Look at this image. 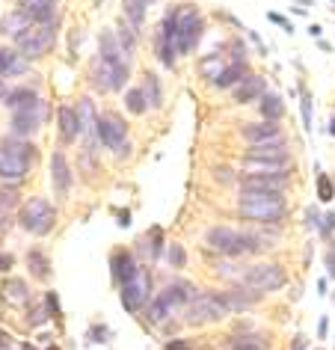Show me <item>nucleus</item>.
Returning a JSON list of instances; mask_svg holds the SVG:
<instances>
[{"mask_svg": "<svg viewBox=\"0 0 335 350\" xmlns=\"http://www.w3.org/2000/svg\"><path fill=\"white\" fill-rule=\"evenodd\" d=\"M237 214L255 226H279L288 217V196L285 193H241L237 196Z\"/></svg>", "mask_w": 335, "mask_h": 350, "instance_id": "nucleus-1", "label": "nucleus"}, {"mask_svg": "<svg viewBox=\"0 0 335 350\" xmlns=\"http://www.w3.org/2000/svg\"><path fill=\"white\" fill-rule=\"evenodd\" d=\"M196 294H199L196 285H190V282H170L152 297V303L146 306V321L152 323V327H161V323H166L178 312L187 309V303Z\"/></svg>", "mask_w": 335, "mask_h": 350, "instance_id": "nucleus-2", "label": "nucleus"}, {"mask_svg": "<svg viewBox=\"0 0 335 350\" xmlns=\"http://www.w3.org/2000/svg\"><path fill=\"white\" fill-rule=\"evenodd\" d=\"M234 285H243L250 291L267 297V294H276L288 285V270L276 265V261H255V265H246L241 279Z\"/></svg>", "mask_w": 335, "mask_h": 350, "instance_id": "nucleus-3", "label": "nucleus"}, {"mask_svg": "<svg viewBox=\"0 0 335 350\" xmlns=\"http://www.w3.org/2000/svg\"><path fill=\"white\" fill-rule=\"evenodd\" d=\"M202 36H205L202 12L193 3H178V18H175V48H178V54H193Z\"/></svg>", "mask_w": 335, "mask_h": 350, "instance_id": "nucleus-4", "label": "nucleus"}, {"mask_svg": "<svg viewBox=\"0 0 335 350\" xmlns=\"http://www.w3.org/2000/svg\"><path fill=\"white\" fill-rule=\"evenodd\" d=\"M57 30L59 21H48V24H33L30 30H24L18 39H15V51L24 59H39L51 54V48L57 45Z\"/></svg>", "mask_w": 335, "mask_h": 350, "instance_id": "nucleus-5", "label": "nucleus"}, {"mask_svg": "<svg viewBox=\"0 0 335 350\" xmlns=\"http://www.w3.org/2000/svg\"><path fill=\"white\" fill-rule=\"evenodd\" d=\"M228 318V309L219 300V291H199L184 309V323L190 327H208V323H219Z\"/></svg>", "mask_w": 335, "mask_h": 350, "instance_id": "nucleus-6", "label": "nucleus"}, {"mask_svg": "<svg viewBox=\"0 0 335 350\" xmlns=\"http://www.w3.org/2000/svg\"><path fill=\"white\" fill-rule=\"evenodd\" d=\"M18 223H21L24 232H30V234H36V238H42V234H48L51 229H54L57 211H54V205H51L48 199L33 196V199H27V202L21 205Z\"/></svg>", "mask_w": 335, "mask_h": 350, "instance_id": "nucleus-7", "label": "nucleus"}, {"mask_svg": "<svg viewBox=\"0 0 335 350\" xmlns=\"http://www.w3.org/2000/svg\"><path fill=\"white\" fill-rule=\"evenodd\" d=\"M152 291H155L152 270L139 267L137 273H134V279L119 288V297H122V306H125V312L128 314H139L148 303H152Z\"/></svg>", "mask_w": 335, "mask_h": 350, "instance_id": "nucleus-8", "label": "nucleus"}, {"mask_svg": "<svg viewBox=\"0 0 335 350\" xmlns=\"http://www.w3.org/2000/svg\"><path fill=\"white\" fill-rule=\"evenodd\" d=\"M175 18H178V6H170L155 33V57L161 59L163 68H175V57H178V48H175Z\"/></svg>", "mask_w": 335, "mask_h": 350, "instance_id": "nucleus-9", "label": "nucleus"}, {"mask_svg": "<svg viewBox=\"0 0 335 350\" xmlns=\"http://www.w3.org/2000/svg\"><path fill=\"white\" fill-rule=\"evenodd\" d=\"M205 243H208V250H214V252H219V256H226V258L246 256L243 232L232 229V226H211V229L205 232Z\"/></svg>", "mask_w": 335, "mask_h": 350, "instance_id": "nucleus-10", "label": "nucleus"}, {"mask_svg": "<svg viewBox=\"0 0 335 350\" xmlns=\"http://www.w3.org/2000/svg\"><path fill=\"white\" fill-rule=\"evenodd\" d=\"M95 137H98V146L110 148V152H119L122 146L128 143V125L119 113H101L98 122H95Z\"/></svg>", "mask_w": 335, "mask_h": 350, "instance_id": "nucleus-11", "label": "nucleus"}, {"mask_svg": "<svg viewBox=\"0 0 335 350\" xmlns=\"http://www.w3.org/2000/svg\"><path fill=\"white\" fill-rule=\"evenodd\" d=\"M45 116H48V107H45V101L33 104V107H27V110H18V113H12V122H10V131H12V137H21V139L33 137V134H36V131L42 128V122H45Z\"/></svg>", "mask_w": 335, "mask_h": 350, "instance_id": "nucleus-12", "label": "nucleus"}, {"mask_svg": "<svg viewBox=\"0 0 335 350\" xmlns=\"http://www.w3.org/2000/svg\"><path fill=\"white\" fill-rule=\"evenodd\" d=\"M288 185L291 175H246V172L237 175L241 193H252V190H258V193H285Z\"/></svg>", "mask_w": 335, "mask_h": 350, "instance_id": "nucleus-13", "label": "nucleus"}, {"mask_svg": "<svg viewBox=\"0 0 335 350\" xmlns=\"http://www.w3.org/2000/svg\"><path fill=\"white\" fill-rule=\"evenodd\" d=\"M219 300H223L228 314H243V312H250L255 303H261L264 297L250 291V288H243V285H232V288H223V291H219Z\"/></svg>", "mask_w": 335, "mask_h": 350, "instance_id": "nucleus-14", "label": "nucleus"}, {"mask_svg": "<svg viewBox=\"0 0 335 350\" xmlns=\"http://www.w3.org/2000/svg\"><path fill=\"white\" fill-rule=\"evenodd\" d=\"M72 166H68V157L66 152H57L51 154V185H54V196L57 199H66L72 193Z\"/></svg>", "mask_w": 335, "mask_h": 350, "instance_id": "nucleus-15", "label": "nucleus"}, {"mask_svg": "<svg viewBox=\"0 0 335 350\" xmlns=\"http://www.w3.org/2000/svg\"><path fill=\"white\" fill-rule=\"evenodd\" d=\"M241 137L246 139L250 146H258V143H270V139H282L285 137V128L279 122H246L241 128Z\"/></svg>", "mask_w": 335, "mask_h": 350, "instance_id": "nucleus-16", "label": "nucleus"}, {"mask_svg": "<svg viewBox=\"0 0 335 350\" xmlns=\"http://www.w3.org/2000/svg\"><path fill=\"white\" fill-rule=\"evenodd\" d=\"M243 157H252V161H282V163H291V146L288 139H270V143H258V146H250L243 152Z\"/></svg>", "mask_w": 335, "mask_h": 350, "instance_id": "nucleus-17", "label": "nucleus"}, {"mask_svg": "<svg viewBox=\"0 0 335 350\" xmlns=\"http://www.w3.org/2000/svg\"><path fill=\"white\" fill-rule=\"evenodd\" d=\"M137 270H139V265H137V258H134V252L131 250H113L110 252V276H113V282H116L119 288L125 282H131Z\"/></svg>", "mask_w": 335, "mask_h": 350, "instance_id": "nucleus-18", "label": "nucleus"}, {"mask_svg": "<svg viewBox=\"0 0 335 350\" xmlns=\"http://www.w3.org/2000/svg\"><path fill=\"white\" fill-rule=\"evenodd\" d=\"M267 92V77L264 75H246L241 83L232 90V98L234 104H252V101H261V95Z\"/></svg>", "mask_w": 335, "mask_h": 350, "instance_id": "nucleus-19", "label": "nucleus"}, {"mask_svg": "<svg viewBox=\"0 0 335 350\" xmlns=\"http://www.w3.org/2000/svg\"><path fill=\"white\" fill-rule=\"evenodd\" d=\"M27 175H30V161L0 148V178L10 181V185H21Z\"/></svg>", "mask_w": 335, "mask_h": 350, "instance_id": "nucleus-20", "label": "nucleus"}, {"mask_svg": "<svg viewBox=\"0 0 335 350\" xmlns=\"http://www.w3.org/2000/svg\"><path fill=\"white\" fill-rule=\"evenodd\" d=\"M226 350H270V341L261 336V332H234V336H228L226 341Z\"/></svg>", "mask_w": 335, "mask_h": 350, "instance_id": "nucleus-21", "label": "nucleus"}, {"mask_svg": "<svg viewBox=\"0 0 335 350\" xmlns=\"http://www.w3.org/2000/svg\"><path fill=\"white\" fill-rule=\"evenodd\" d=\"M27 68L30 63L24 59L15 48H0V77H21V75H27Z\"/></svg>", "mask_w": 335, "mask_h": 350, "instance_id": "nucleus-22", "label": "nucleus"}, {"mask_svg": "<svg viewBox=\"0 0 335 350\" xmlns=\"http://www.w3.org/2000/svg\"><path fill=\"white\" fill-rule=\"evenodd\" d=\"M57 128H59L63 143H75V139L81 137V122H77V113L72 104H63V107L57 110Z\"/></svg>", "mask_w": 335, "mask_h": 350, "instance_id": "nucleus-23", "label": "nucleus"}, {"mask_svg": "<svg viewBox=\"0 0 335 350\" xmlns=\"http://www.w3.org/2000/svg\"><path fill=\"white\" fill-rule=\"evenodd\" d=\"M243 172L246 175H291L294 163H282V161H252V157H243Z\"/></svg>", "mask_w": 335, "mask_h": 350, "instance_id": "nucleus-24", "label": "nucleus"}, {"mask_svg": "<svg viewBox=\"0 0 335 350\" xmlns=\"http://www.w3.org/2000/svg\"><path fill=\"white\" fill-rule=\"evenodd\" d=\"M98 57L104 59V63H122V59H128L125 51H122V45H119V39H116V30H104L101 33V39H98ZM128 63H131V59H128Z\"/></svg>", "mask_w": 335, "mask_h": 350, "instance_id": "nucleus-25", "label": "nucleus"}, {"mask_svg": "<svg viewBox=\"0 0 335 350\" xmlns=\"http://www.w3.org/2000/svg\"><path fill=\"white\" fill-rule=\"evenodd\" d=\"M30 27H33V18L21 10V6H18V10H12L3 21H0V33H6V36H12V39H18L21 33L30 30Z\"/></svg>", "mask_w": 335, "mask_h": 350, "instance_id": "nucleus-26", "label": "nucleus"}, {"mask_svg": "<svg viewBox=\"0 0 335 350\" xmlns=\"http://www.w3.org/2000/svg\"><path fill=\"white\" fill-rule=\"evenodd\" d=\"M75 113H77V122H81V137H95V122H98V113H95L92 98H77Z\"/></svg>", "mask_w": 335, "mask_h": 350, "instance_id": "nucleus-27", "label": "nucleus"}, {"mask_svg": "<svg viewBox=\"0 0 335 350\" xmlns=\"http://www.w3.org/2000/svg\"><path fill=\"white\" fill-rule=\"evenodd\" d=\"M39 92L33 90V86H18V90H10V95H6V107H10L12 113H18V110H27L33 107V104H39Z\"/></svg>", "mask_w": 335, "mask_h": 350, "instance_id": "nucleus-28", "label": "nucleus"}, {"mask_svg": "<svg viewBox=\"0 0 335 350\" xmlns=\"http://www.w3.org/2000/svg\"><path fill=\"white\" fill-rule=\"evenodd\" d=\"M258 113H261L264 122H282L285 119V101H282V95L264 92L261 101H258Z\"/></svg>", "mask_w": 335, "mask_h": 350, "instance_id": "nucleus-29", "label": "nucleus"}, {"mask_svg": "<svg viewBox=\"0 0 335 350\" xmlns=\"http://www.w3.org/2000/svg\"><path fill=\"white\" fill-rule=\"evenodd\" d=\"M143 95H146V101H148V107L152 110H161L163 107V86H161V77H157L155 72H146L143 77Z\"/></svg>", "mask_w": 335, "mask_h": 350, "instance_id": "nucleus-30", "label": "nucleus"}, {"mask_svg": "<svg viewBox=\"0 0 335 350\" xmlns=\"http://www.w3.org/2000/svg\"><path fill=\"white\" fill-rule=\"evenodd\" d=\"M246 75H250V66H246V63H228L223 68V75L217 77L214 86H217V90H234V86L241 83Z\"/></svg>", "mask_w": 335, "mask_h": 350, "instance_id": "nucleus-31", "label": "nucleus"}, {"mask_svg": "<svg viewBox=\"0 0 335 350\" xmlns=\"http://www.w3.org/2000/svg\"><path fill=\"white\" fill-rule=\"evenodd\" d=\"M0 291H3V300L10 306H21L30 300V285L24 282V279H6Z\"/></svg>", "mask_w": 335, "mask_h": 350, "instance_id": "nucleus-32", "label": "nucleus"}, {"mask_svg": "<svg viewBox=\"0 0 335 350\" xmlns=\"http://www.w3.org/2000/svg\"><path fill=\"white\" fill-rule=\"evenodd\" d=\"M0 148H6V152L24 157V161H36V146L30 143V139H21V137H3L0 139Z\"/></svg>", "mask_w": 335, "mask_h": 350, "instance_id": "nucleus-33", "label": "nucleus"}, {"mask_svg": "<svg viewBox=\"0 0 335 350\" xmlns=\"http://www.w3.org/2000/svg\"><path fill=\"white\" fill-rule=\"evenodd\" d=\"M228 63L223 59V54H208V57H202L199 59V75L205 77V81H211V83H217V77L223 75V68H226Z\"/></svg>", "mask_w": 335, "mask_h": 350, "instance_id": "nucleus-34", "label": "nucleus"}, {"mask_svg": "<svg viewBox=\"0 0 335 350\" xmlns=\"http://www.w3.org/2000/svg\"><path fill=\"white\" fill-rule=\"evenodd\" d=\"M27 267H30L33 279H42V282L51 279V258L42 250H30L27 252Z\"/></svg>", "mask_w": 335, "mask_h": 350, "instance_id": "nucleus-35", "label": "nucleus"}, {"mask_svg": "<svg viewBox=\"0 0 335 350\" xmlns=\"http://www.w3.org/2000/svg\"><path fill=\"white\" fill-rule=\"evenodd\" d=\"M122 6H125V21L139 33L146 24V6L148 3L146 0H122Z\"/></svg>", "mask_w": 335, "mask_h": 350, "instance_id": "nucleus-36", "label": "nucleus"}, {"mask_svg": "<svg viewBox=\"0 0 335 350\" xmlns=\"http://www.w3.org/2000/svg\"><path fill=\"white\" fill-rule=\"evenodd\" d=\"M116 39H119V45H122V51H125V57L131 59V54L137 51V30L131 27V24L122 18L119 21V27H116Z\"/></svg>", "mask_w": 335, "mask_h": 350, "instance_id": "nucleus-37", "label": "nucleus"}, {"mask_svg": "<svg viewBox=\"0 0 335 350\" xmlns=\"http://www.w3.org/2000/svg\"><path fill=\"white\" fill-rule=\"evenodd\" d=\"M125 107L128 113H134V116H143V113L148 110V101L139 86H131V90H125Z\"/></svg>", "mask_w": 335, "mask_h": 350, "instance_id": "nucleus-38", "label": "nucleus"}, {"mask_svg": "<svg viewBox=\"0 0 335 350\" xmlns=\"http://www.w3.org/2000/svg\"><path fill=\"white\" fill-rule=\"evenodd\" d=\"M21 205V199H18V190H10V187H6V190H0V214H3V217H12V211H15V208H18Z\"/></svg>", "mask_w": 335, "mask_h": 350, "instance_id": "nucleus-39", "label": "nucleus"}, {"mask_svg": "<svg viewBox=\"0 0 335 350\" xmlns=\"http://www.w3.org/2000/svg\"><path fill=\"white\" fill-rule=\"evenodd\" d=\"M166 261H170L172 270H184L187 267V250H184L181 243H170V250H166Z\"/></svg>", "mask_w": 335, "mask_h": 350, "instance_id": "nucleus-40", "label": "nucleus"}, {"mask_svg": "<svg viewBox=\"0 0 335 350\" xmlns=\"http://www.w3.org/2000/svg\"><path fill=\"white\" fill-rule=\"evenodd\" d=\"M299 113H303V128L312 131V92L299 83Z\"/></svg>", "mask_w": 335, "mask_h": 350, "instance_id": "nucleus-41", "label": "nucleus"}, {"mask_svg": "<svg viewBox=\"0 0 335 350\" xmlns=\"http://www.w3.org/2000/svg\"><path fill=\"white\" fill-rule=\"evenodd\" d=\"M317 199H321V202H332L335 199V185L326 172L317 175Z\"/></svg>", "mask_w": 335, "mask_h": 350, "instance_id": "nucleus-42", "label": "nucleus"}, {"mask_svg": "<svg viewBox=\"0 0 335 350\" xmlns=\"http://www.w3.org/2000/svg\"><path fill=\"white\" fill-rule=\"evenodd\" d=\"M317 234H321L326 243L332 241V234H335V211L321 214V220H317Z\"/></svg>", "mask_w": 335, "mask_h": 350, "instance_id": "nucleus-43", "label": "nucleus"}, {"mask_svg": "<svg viewBox=\"0 0 335 350\" xmlns=\"http://www.w3.org/2000/svg\"><path fill=\"white\" fill-rule=\"evenodd\" d=\"M146 241H152V243H148V258L157 261V258H161V252H163V232L155 226V229L148 232V238H146Z\"/></svg>", "mask_w": 335, "mask_h": 350, "instance_id": "nucleus-44", "label": "nucleus"}, {"mask_svg": "<svg viewBox=\"0 0 335 350\" xmlns=\"http://www.w3.org/2000/svg\"><path fill=\"white\" fill-rule=\"evenodd\" d=\"M323 261H326V273H330V276L335 279V238L330 241V247H326V256H323Z\"/></svg>", "mask_w": 335, "mask_h": 350, "instance_id": "nucleus-45", "label": "nucleus"}, {"mask_svg": "<svg viewBox=\"0 0 335 350\" xmlns=\"http://www.w3.org/2000/svg\"><path fill=\"white\" fill-rule=\"evenodd\" d=\"M107 338H110V329H107V327H101V323L90 329V341H95V345H101V341H107Z\"/></svg>", "mask_w": 335, "mask_h": 350, "instance_id": "nucleus-46", "label": "nucleus"}, {"mask_svg": "<svg viewBox=\"0 0 335 350\" xmlns=\"http://www.w3.org/2000/svg\"><path fill=\"white\" fill-rule=\"evenodd\" d=\"M267 18H270L273 24H279V27L285 30V33H294V24H291V21L285 18V15H279V12H267Z\"/></svg>", "mask_w": 335, "mask_h": 350, "instance_id": "nucleus-47", "label": "nucleus"}, {"mask_svg": "<svg viewBox=\"0 0 335 350\" xmlns=\"http://www.w3.org/2000/svg\"><path fill=\"white\" fill-rule=\"evenodd\" d=\"M45 309H48V314H59V300H57L54 291L45 294Z\"/></svg>", "mask_w": 335, "mask_h": 350, "instance_id": "nucleus-48", "label": "nucleus"}, {"mask_svg": "<svg viewBox=\"0 0 335 350\" xmlns=\"http://www.w3.org/2000/svg\"><path fill=\"white\" fill-rule=\"evenodd\" d=\"M15 267V256L12 252H0V273H6V270Z\"/></svg>", "mask_w": 335, "mask_h": 350, "instance_id": "nucleus-49", "label": "nucleus"}, {"mask_svg": "<svg viewBox=\"0 0 335 350\" xmlns=\"http://www.w3.org/2000/svg\"><path fill=\"white\" fill-rule=\"evenodd\" d=\"M317 220H321L317 208H306V229H317Z\"/></svg>", "mask_w": 335, "mask_h": 350, "instance_id": "nucleus-50", "label": "nucleus"}, {"mask_svg": "<svg viewBox=\"0 0 335 350\" xmlns=\"http://www.w3.org/2000/svg\"><path fill=\"white\" fill-rule=\"evenodd\" d=\"M166 350H193V345L184 338H175V341H166Z\"/></svg>", "mask_w": 335, "mask_h": 350, "instance_id": "nucleus-51", "label": "nucleus"}, {"mask_svg": "<svg viewBox=\"0 0 335 350\" xmlns=\"http://www.w3.org/2000/svg\"><path fill=\"white\" fill-rule=\"evenodd\" d=\"M326 332H330V318H321L317 321V338H326Z\"/></svg>", "mask_w": 335, "mask_h": 350, "instance_id": "nucleus-52", "label": "nucleus"}, {"mask_svg": "<svg viewBox=\"0 0 335 350\" xmlns=\"http://www.w3.org/2000/svg\"><path fill=\"white\" fill-rule=\"evenodd\" d=\"M291 350H308V338L306 336H297L294 341H291Z\"/></svg>", "mask_w": 335, "mask_h": 350, "instance_id": "nucleus-53", "label": "nucleus"}, {"mask_svg": "<svg viewBox=\"0 0 335 350\" xmlns=\"http://www.w3.org/2000/svg\"><path fill=\"white\" fill-rule=\"evenodd\" d=\"M6 95H10V83H6L3 77H0V104L6 101Z\"/></svg>", "mask_w": 335, "mask_h": 350, "instance_id": "nucleus-54", "label": "nucleus"}, {"mask_svg": "<svg viewBox=\"0 0 335 350\" xmlns=\"http://www.w3.org/2000/svg\"><path fill=\"white\" fill-rule=\"evenodd\" d=\"M119 217H122L119 226H128V223H131V214H128V211H119Z\"/></svg>", "mask_w": 335, "mask_h": 350, "instance_id": "nucleus-55", "label": "nucleus"}, {"mask_svg": "<svg viewBox=\"0 0 335 350\" xmlns=\"http://www.w3.org/2000/svg\"><path fill=\"white\" fill-rule=\"evenodd\" d=\"M308 33H312V36H314V39H321V33H323V27H317V24H314V27H308Z\"/></svg>", "mask_w": 335, "mask_h": 350, "instance_id": "nucleus-56", "label": "nucleus"}, {"mask_svg": "<svg viewBox=\"0 0 335 350\" xmlns=\"http://www.w3.org/2000/svg\"><path fill=\"white\" fill-rule=\"evenodd\" d=\"M330 134H332V137H335V119H332V122H330Z\"/></svg>", "mask_w": 335, "mask_h": 350, "instance_id": "nucleus-57", "label": "nucleus"}, {"mask_svg": "<svg viewBox=\"0 0 335 350\" xmlns=\"http://www.w3.org/2000/svg\"><path fill=\"white\" fill-rule=\"evenodd\" d=\"M21 350H33V347H30V345H24V347H21Z\"/></svg>", "mask_w": 335, "mask_h": 350, "instance_id": "nucleus-58", "label": "nucleus"}, {"mask_svg": "<svg viewBox=\"0 0 335 350\" xmlns=\"http://www.w3.org/2000/svg\"><path fill=\"white\" fill-rule=\"evenodd\" d=\"M48 350H59V347H54V345H51V347H48Z\"/></svg>", "mask_w": 335, "mask_h": 350, "instance_id": "nucleus-59", "label": "nucleus"}, {"mask_svg": "<svg viewBox=\"0 0 335 350\" xmlns=\"http://www.w3.org/2000/svg\"><path fill=\"white\" fill-rule=\"evenodd\" d=\"M146 3H157V0H146Z\"/></svg>", "mask_w": 335, "mask_h": 350, "instance_id": "nucleus-60", "label": "nucleus"}, {"mask_svg": "<svg viewBox=\"0 0 335 350\" xmlns=\"http://www.w3.org/2000/svg\"><path fill=\"white\" fill-rule=\"evenodd\" d=\"M332 350H335V347H332Z\"/></svg>", "mask_w": 335, "mask_h": 350, "instance_id": "nucleus-61", "label": "nucleus"}]
</instances>
